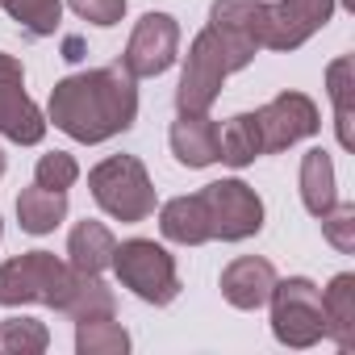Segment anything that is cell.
Segmentation results:
<instances>
[{"label":"cell","instance_id":"7","mask_svg":"<svg viewBox=\"0 0 355 355\" xmlns=\"http://www.w3.org/2000/svg\"><path fill=\"white\" fill-rule=\"evenodd\" d=\"M205 214H209V230L218 243H247L263 230V201L251 184L243 180H214L201 189Z\"/></svg>","mask_w":355,"mask_h":355},{"label":"cell","instance_id":"8","mask_svg":"<svg viewBox=\"0 0 355 355\" xmlns=\"http://www.w3.org/2000/svg\"><path fill=\"white\" fill-rule=\"evenodd\" d=\"M180 59V21L171 13H142L125 51H121V67L134 80H155L163 71H171V63Z\"/></svg>","mask_w":355,"mask_h":355},{"label":"cell","instance_id":"24","mask_svg":"<svg viewBox=\"0 0 355 355\" xmlns=\"http://www.w3.org/2000/svg\"><path fill=\"white\" fill-rule=\"evenodd\" d=\"M5 9L30 38H51L63 21V0H0Z\"/></svg>","mask_w":355,"mask_h":355},{"label":"cell","instance_id":"27","mask_svg":"<svg viewBox=\"0 0 355 355\" xmlns=\"http://www.w3.org/2000/svg\"><path fill=\"white\" fill-rule=\"evenodd\" d=\"M76 180H80V163H76V155H67V150H51V155H42L38 167H34V184L55 189V193H67Z\"/></svg>","mask_w":355,"mask_h":355},{"label":"cell","instance_id":"2","mask_svg":"<svg viewBox=\"0 0 355 355\" xmlns=\"http://www.w3.org/2000/svg\"><path fill=\"white\" fill-rule=\"evenodd\" d=\"M259 51L234 42L230 34L205 26L193 42H189V55H184V71H180V88H175V113H209L214 101L222 96V84L251 67Z\"/></svg>","mask_w":355,"mask_h":355},{"label":"cell","instance_id":"11","mask_svg":"<svg viewBox=\"0 0 355 355\" xmlns=\"http://www.w3.org/2000/svg\"><path fill=\"white\" fill-rule=\"evenodd\" d=\"M338 0H268L263 51H297L334 17Z\"/></svg>","mask_w":355,"mask_h":355},{"label":"cell","instance_id":"28","mask_svg":"<svg viewBox=\"0 0 355 355\" xmlns=\"http://www.w3.org/2000/svg\"><path fill=\"white\" fill-rule=\"evenodd\" d=\"M67 5H71V13L80 21L101 26V30H109V26H117L125 17V0H67Z\"/></svg>","mask_w":355,"mask_h":355},{"label":"cell","instance_id":"16","mask_svg":"<svg viewBox=\"0 0 355 355\" xmlns=\"http://www.w3.org/2000/svg\"><path fill=\"white\" fill-rule=\"evenodd\" d=\"M322 313H326V338L338 351H355V272H338L322 288Z\"/></svg>","mask_w":355,"mask_h":355},{"label":"cell","instance_id":"29","mask_svg":"<svg viewBox=\"0 0 355 355\" xmlns=\"http://www.w3.org/2000/svg\"><path fill=\"white\" fill-rule=\"evenodd\" d=\"M5 167H9V159H5V146H0V175H5Z\"/></svg>","mask_w":355,"mask_h":355},{"label":"cell","instance_id":"13","mask_svg":"<svg viewBox=\"0 0 355 355\" xmlns=\"http://www.w3.org/2000/svg\"><path fill=\"white\" fill-rule=\"evenodd\" d=\"M167 142H171V155L184 167L218 163V121L209 113H175Z\"/></svg>","mask_w":355,"mask_h":355},{"label":"cell","instance_id":"17","mask_svg":"<svg viewBox=\"0 0 355 355\" xmlns=\"http://www.w3.org/2000/svg\"><path fill=\"white\" fill-rule=\"evenodd\" d=\"M113 247H117L113 230H109L105 222L84 218V222H76V230H71V239H67V263H71L76 272L105 276L109 263H113Z\"/></svg>","mask_w":355,"mask_h":355},{"label":"cell","instance_id":"9","mask_svg":"<svg viewBox=\"0 0 355 355\" xmlns=\"http://www.w3.org/2000/svg\"><path fill=\"white\" fill-rule=\"evenodd\" d=\"M51 121L26 92V67L17 55L0 51V138L17 146H38L46 138Z\"/></svg>","mask_w":355,"mask_h":355},{"label":"cell","instance_id":"23","mask_svg":"<svg viewBox=\"0 0 355 355\" xmlns=\"http://www.w3.org/2000/svg\"><path fill=\"white\" fill-rule=\"evenodd\" d=\"M351 71H355V63H351V55H338L330 67H326V92H330V101H334V130H338V146L343 150H351L355 146V134H351Z\"/></svg>","mask_w":355,"mask_h":355},{"label":"cell","instance_id":"25","mask_svg":"<svg viewBox=\"0 0 355 355\" xmlns=\"http://www.w3.org/2000/svg\"><path fill=\"white\" fill-rule=\"evenodd\" d=\"M51 347V330L38 318H5L0 322V355H42Z\"/></svg>","mask_w":355,"mask_h":355},{"label":"cell","instance_id":"4","mask_svg":"<svg viewBox=\"0 0 355 355\" xmlns=\"http://www.w3.org/2000/svg\"><path fill=\"white\" fill-rule=\"evenodd\" d=\"M113 276L121 288H130L146 305H171L180 297V272H175V255L159 247L155 239H125L113 247Z\"/></svg>","mask_w":355,"mask_h":355},{"label":"cell","instance_id":"19","mask_svg":"<svg viewBox=\"0 0 355 355\" xmlns=\"http://www.w3.org/2000/svg\"><path fill=\"white\" fill-rule=\"evenodd\" d=\"M297 184H301V205H305L313 218H322V214L338 201L334 159H330L322 146H313V150L301 155V175H297Z\"/></svg>","mask_w":355,"mask_h":355},{"label":"cell","instance_id":"12","mask_svg":"<svg viewBox=\"0 0 355 355\" xmlns=\"http://www.w3.org/2000/svg\"><path fill=\"white\" fill-rule=\"evenodd\" d=\"M276 284V268L263 255H239L222 268V297L234 309H263Z\"/></svg>","mask_w":355,"mask_h":355},{"label":"cell","instance_id":"30","mask_svg":"<svg viewBox=\"0 0 355 355\" xmlns=\"http://www.w3.org/2000/svg\"><path fill=\"white\" fill-rule=\"evenodd\" d=\"M0 239H5V222H0Z\"/></svg>","mask_w":355,"mask_h":355},{"label":"cell","instance_id":"20","mask_svg":"<svg viewBox=\"0 0 355 355\" xmlns=\"http://www.w3.org/2000/svg\"><path fill=\"white\" fill-rule=\"evenodd\" d=\"M17 222L26 234H51L67 222V193H55V189H21L17 193Z\"/></svg>","mask_w":355,"mask_h":355},{"label":"cell","instance_id":"10","mask_svg":"<svg viewBox=\"0 0 355 355\" xmlns=\"http://www.w3.org/2000/svg\"><path fill=\"white\" fill-rule=\"evenodd\" d=\"M255 121H259L263 155L288 150L301 138H313L322 130V113H318L313 96H305V92H280V96H272L263 109H255Z\"/></svg>","mask_w":355,"mask_h":355},{"label":"cell","instance_id":"3","mask_svg":"<svg viewBox=\"0 0 355 355\" xmlns=\"http://www.w3.org/2000/svg\"><path fill=\"white\" fill-rule=\"evenodd\" d=\"M88 189L92 201L113 218V222H146L159 205L150 171L138 155H109L88 171Z\"/></svg>","mask_w":355,"mask_h":355},{"label":"cell","instance_id":"5","mask_svg":"<svg viewBox=\"0 0 355 355\" xmlns=\"http://www.w3.org/2000/svg\"><path fill=\"white\" fill-rule=\"evenodd\" d=\"M272 334L280 347L305 351L326 338V313H322V288L309 276H276L272 284Z\"/></svg>","mask_w":355,"mask_h":355},{"label":"cell","instance_id":"14","mask_svg":"<svg viewBox=\"0 0 355 355\" xmlns=\"http://www.w3.org/2000/svg\"><path fill=\"white\" fill-rule=\"evenodd\" d=\"M159 234H163L167 243H180V247L214 243V230H209V214H205L201 193L163 201V205H159Z\"/></svg>","mask_w":355,"mask_h":355},{"label":"cell","instance_id":"18","mask_svg":"<svg viewBox=\"0 0 355 355\" xmlns=\"http://www.w3.org/2000/svg\"><path fill=\"white\" fill-rule=\"evenodd\" d=\"M59 313H67L71 322H80V318H109V313H117V297L105 284V276L71 268V280H67V293L59 301Z\"/></svg>","mask_w":355,"mask_h":355},{"label":"cell","instance_id":"26","mask_svg":"<svg viewBox=\"0 0 355 355\" xmlns=\"http://www.w3.org/2000/svg\"><path fill=\"white\" fill-rule=\"evenodd\" d=\"M318 222H322V239H326L334 251L355 255V205H351V201H334Z\"/></svg>","mask_w":355,"mask_h":355},{"label":"cell","instance_id":"1","mask_svg":"<svg viewBox=\"0 0 355 355\" xmlns=\"http://www.w3.org/2000/svg\"><path fill=\"white\" fill-rule=\"evenodd\" d=\"M46 113H51L55 130H63L67 138H76L84 146L109 142V138L125 134L138 117V80L121 63L63 76L51 88Z\"/></svg>","mask_w":355,"mask_h":355},{"label":"cell","instance_id":"15","mask_svg":"<svg viewBox=\"0 0 355 355\" xmlns=\"http://www.w3.org/2000/svg\"><path fill=\"white\" fill-rule=\"evenodd\" d=\"M209 26L230 34L234 42L263 51V26H268V0H214Z\"/></svg>","mask_w":355,"mask_h":355},{"label":"cell","instance_id":"22","mask_svg":"<svg viewBox=\"0 0 355 355\" xmlns=\"http://www.w3.org/2000/svg\"><path fill=\"white\" fill-rule=\"evenodd\" d=\"M76 351L80 355H125L130 351V330L109 318H80L76 322Z\"/></svg>","mask_w":355,"mask_h":355},{"label":"cell","instance_id":"21","mask_svg":"<svg viewBox=\"0 0 355 355\" xmlns=\"http://www.w3.org/2000/svg\"><path fill=\"white\" fill-rule=\"evenodd\" d=\"M263 155V138H259V121L255 113H234L218 125V159L230 167H247Z\"/></svg>","mask_w":355,"mask_h":355},{"label":"cell","instance_id":"6","mask_svg":"<svg viewBox=\"0 0 355 355\" xmlns=\"http://www.w3.org/2000/svg\"><path fill=\"white\" fill-rule=\"evenodd\" d=\"M71 280V263L51 251H26L0 263V305H51L59 309Z\"/></svg>","mask_w":355,"mask_h":355}]
</instances>
